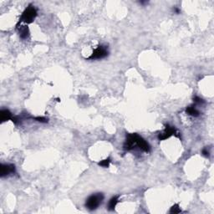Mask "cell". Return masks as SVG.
Returning <instances> with one entry per match:
<instances>
[{
  "mask_svg": "<svg viewBox=\"0 0 214 214\" xmlns=\"http://www.w3.org/2000/svg\"><path fill=\"white\" fill-rule=\"evenodd\" d=\"M37 16V10L33 5H28V7L23 12L22 15L20 16V19L17 25H19L20 23H25V24H31Z\"/></svg>",
  "mask_w": 214,
  "mask_h": 214,
  "instance_id": "6da1fadb",
  "label": "cell"
},
{
  "mask_svg": "<svg viewBox=\"0 0 214 214\" xmlns=\"http://www.w3.org/2000/svg\"><path fill=\"white\" fill-rule=\"evenodd\" d=\"M104 199V195L102 193H95L90 196L85 201V207L89 210H94L101 204Z\"/></svg>",
  "mask_w": 214,
  "mask_h": 214,
  "instance_id": "7a4b0ae2",
  "label": "cell"
},
{
  "mask_svg": "<svg viewBox=\"0 0 214 214\" xmlns=\"http://www.w3.org/2000/svg\"><path fill=\"white\" fill-rule=\"evenodd\" d=\"M178 134L179 133L176 131V128L174 126H171L170 125H166V127H165V130L163 131V132L160 133L159 135H158V139L160 141H163V140H167V139H168L173 135L181 138Z\"/></svg>",
  "mask_w": 214,
  "mask_h": 214,
  "instance_id": "3957f363",
  "label": "cell"
},
{
  "mask_svg": "<svg viewBox=\"0 0 214 214\" xmlns=\"http://www.w3.org/2000/svg\"><path fill=\"white\" fill-rule=\"evenodd\" d=\"M108 55V50L104 46H98L96 48L93 53L91 54V55L88 57L87 60H101V59H104Z\"/></svg>",
  "mask_w": 214,
  "mask_h": 214,
  "instance_id": "277c9868",
  "label": "cell"
},
{
  "mask_svg": "<svg viewBox=\"0 0 214 214\" xmlns=\"http://www.w3.org/2000/svg\"><path fill=\"white\" fill-rule=\"evenodd\" d=\"M135 146L145 152H150L151 151V146L148 144V142H146V140H144L142 136H140L137 134L135 136Z\"/></svg>",
  "mask_w": 214,
  "mask_h": 214,
  "instance_id": "5b68a950",
  "label": "cell"
},
{
  "mask_svg": "<svg viewBox=\"0 0 214 214\" xmlns=\"http://www.w3.org/2000/svg\"><path fill=\"white\" fill-rule=\"evenodd\" d=\"M15 172V167L13 164H1L0 167V176L1 177L9 176V174Z\"/></svg>",
  "mask_w": 214,
  "mask_h": 214,
  "instance_id": "8992f818",
  "label": "cell"
},
{
  "mask_svg": "<svg viewBox=\"0 0 214 214\" xmlns=\"http://www.w3.org/2000/svg\"><path fill=\"white\" fill-rule=\"evenodd\" d=\"M0 117H1V122H5L7 120H12L13 115L11 113V111L7 109H3L0 111Z\"/></svg>",
  "mask_w": 214,
  "mask_h": 214,
  "instance_id": "52a82bcc",
  "label": "cell"
},
{
  "mask_svg": "<svg viewBox=\"0 0 214 214\" xmlns=\"http://www.w3.org/2000/svg\"><path fill=\"white\" fill-rule=\"evenodd\" d=\"M19 36L23 39H26L29 37V29L27 26H20L19 28Z\"/></svg>",
  "mask_w": 214,
  "mask_h": 214,
  "instance_id": "ba28073f",
  "label": "cell"
},
{
  "mask_svg": "<svg viewBox=\"0 0 214 214\" xmlns=\"http://www.w3.org/2000/svg\"><path fill=\"white\" fill-rule=\"evenodd\" d=\"M186 112L188 114L189 116H193V117L198 116L199 115H200V112L196 109L195 106H192H192L186 107Z\"/></svg>",
  "mask_w": 214,
  "mask_h": 214,
  "instance_id": "9c48e42d",
  "label": "cell"
},
{
  "mask_svg": "<svg viewBox=\"0 0 214 214\" xmlns=\"http://www.w3.org/2000/svg\"><path fill=\"white\" fill-rule=\"evenodd\" d=\"M118 202H119V197H118V196H115V197H113L112 198L110 199V201H109L108 209H109L110 211L114 210Z\"/></svg>",
  "mask_w": 214,
  "mask_h": 214,
  "instance_id": "30bf717a",
  "label": "cell"
},
{
  "mask_svg": "<svg viewBox=\"0 0 214 214\" xmlns=\"http://www.w3.org/2000/svg\"><path fill=\"white\" fill-rule=\"evenodd\" d=\"M110 163V158H107V159H105V160L100 161V162H99V165L103 167H109Z\"/></svg>",
  "mask_w": 214,
  "mask_h": 214,
  "instance_id": "8fae6325",
  "label": "cell"
},
{
  "mask_svg": "<svg viewBox=\"0 0 214 214\" xmlns=\"http://www.w3.org/2000/svg\"><path fill=\"white\" fill-rule=\"evenodd\" d=\"M179 212H181V209L178 204H175L171 208L170 213H179Z\"/></svg>",
  "mask_w": 214,
  "mask_h": 214,
  "instance_id": "7c38bea8",
  "label": "cell"
},
{
  "mask_svg": "<svg viewBox=\"0 0 214 214\" xmlns=\"http://www.w3.org/2000/svg\"><path fill=\"white\" fill-rule=\"evenodd\" d=\"M34 120H35L36 121H38V122H40V123H47L48 122L47 118H45V117H43V116L35 117V118H34Z\"/></svg>",
  "mask_w": 214,
  "mask_h": 214,
  "instance_id": "4fadbf2b",
  "label": "cell"
},
{
  "mask_svg": "<svg viewBox=\"0 0 214 214\" xmlns=\"http://www.w3.org/2000/svg\"><path fill=\"white\" fill-rule=\"evenodd\" d=\"M193 100H194V102H196V103H198V104H201V103H203V102H204L202 99L197 97V96L194 97V99H193Z\"/></svg>",
  "mask_w": 214,
  "mask_h": 214,
  "instance_id": "5bb4252c",
  "label": "cell"
},
{
  "mask_svg": "<svg viewBox=\"0 0 214 214\" xmlns=\"http://www.w3.org/2000/svg\"><path fill=\"white\" fill-rule=\"evenodd\" d=\"M201 153H202V155L205 156L206 157H209V151L207 150V148H204V149L202 150V151H201Z\"/></svg>",
  "mask_w": 214,
  "mask_h": 214,
  "instance_id": "9a60e30c",
  "label": "cell"
}]
</instances>
